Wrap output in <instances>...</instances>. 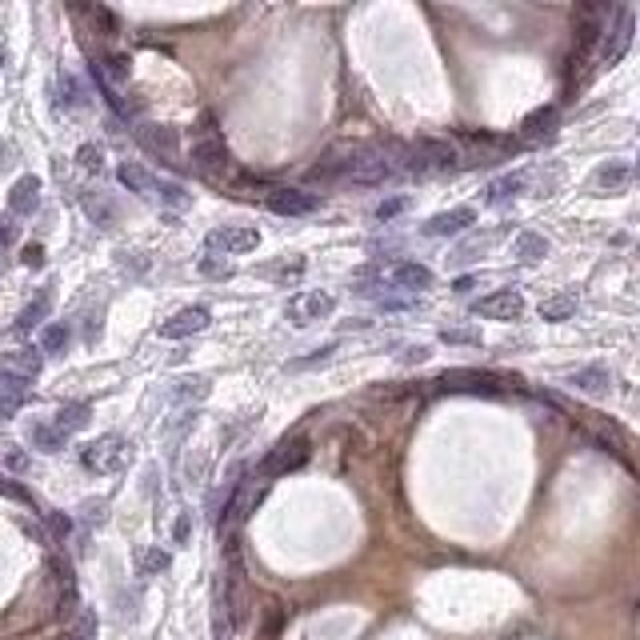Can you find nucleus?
I'll return each instance as SVG.
<instances>
[{
    "mask_svg": "<svg viewBox=\"0 0 640 640\" xmlns=\"http://www.w3.org/2000/svg\"><path fill=\"white\" fill-rule=\"evenodd\" d=\"M192 164H197V172L204 181H225V176L233 172L228 144H225V136L217 133V120L209 113L200 116V128H197V136H192Z\"/></svg>",
    "mask_w": 640,
    "mask_h": 640,
    "instance_id": "f257e3e1",
    "label": "nucleus"
},
{
    "mask_svg": "<svg viewBox=\"0 0 640 640\" xmlns=\"http://www.w3.org/2000/svg\"><path fill=\"white\" fill-rule=\"evenodd\" d=\"M633 36H636V13L633 8H612V16L605 24V41H600V69H612V64L625 57Z\"/></svg>",
    "mask_w": 640,
    "mask_h": 640,
    "instance_id": "f03ea898",
    "label": "nucleus"
},
{
    "mask_svg": "<svg viewBox=\"0 0 640 640\" xmlns=\"http://www.w3.org/2000/svg\"><path fill=\"white\" fill-rule=\"evenodd\" d=\"M128 457H133V444L125 437H116V432H108V437H97L92 444L80 449V465L88 472H116L128 465Z\"/></svg>",
    "mask_w": 640,
    "mask_h": 640,
    "instance_id": "7ed1b4c3",
    "label": "nucleus"
},
{
    "mask_svg": "<svg viewBox=\"0 0 640 640\" xmlns=\"http://www.w3.org/2000/svg\"><path fill=\"white\" fill-rule=\"evenodd\" d=\"M460 164H472V169H480V164H496L500 156H513L516 153V141H508V136H496V133H465L460 136Z\"/></svg>",
    "mask_w": 640,
    "mask_h": 640,
    "instance_id": "20e7f679",
    "label": "nucleus"
},
{
    "mask_svg": "<svg viewBox=\"0 0 640 640\" xmlns=\"http://www.w3.org/2000/svg\"><path fill=\"white\" fill-rule=\"evenodd\" d=\"M460 164V153L452 141H437V136H424L413 144V176L424 172H452Z\"/></svg>",
    "mask_w": 640,
    "mask_h": 640,
    "instance_id": "39448f33",
    "label": "nucleus"
},
{
    "mask_svg": "<svg viewBox=\"0 0 640 640\" xmlns=\"http://www.w3.org/2000/svg\"><path fill=\"white\" fill-rule=\"evenodd\" d=\"M360 153H365V144H352V141L329 148V153H324L320 161L304 172V181H309V184H329V181H340V176L348 181V172H352V164L360 161Z\"/></svg>",
    "mask_w": 640,
    "mask_h": 640,
    "instance_id": "423d86ee",
    "label": "nucleus"
},
{
    "mask_svg": "<svg viewBox=\"0 0 640 640\" xmlns=\"http://www.w3.org/2000/svg\"><path fill=\"white\" fill-rule=\"evenodd\" d=\"M312 457V444L304 441V437H289V441H281L273 452L264 457V465H261V477H284V472H296L304 465V460Z\"/></svg>",
    "mask_w": 640,
    "mask_h": 640,
    "instance_id": "0eeeda50",
    "label": "nucleus"
},
{
    "mask_svg": "<svg viewBox=\"0 0 640 640\" xmlns=\"http://www.w3.org/2000/svg\"><path fill=\"white\" fill-rule=\"evenodd\" d=\"M261 245V233L256 228H245V225H225V228H212L204 237V248L209 253H225V256H240V253H253Z\"/></svg>",
    "mask_w": 640,
    "mask_h": 640,
    "instance_id": "6e6552de",
    "label": "nucleus"
},
{
    "mask_svg": "<svg viewBox=\"0 0 640 640\" xmlns=\"http://www.w3.org/2000/svg\"><path fill=\"white\" fill-rule=\"evenodd\" d=\"M332 296L329 292H320V289H309V292H296L289 304H284V317H289L296 329H304V324H317L324 320L332 312Z\"/></svg>",
    "mask_w": 640,
    "mask_h": 640,
    "instance_id": "1a4fd4ad",
    "label": "nucleus"
},
{
    "mask_svg": "<svg viewBox=\"0 0 640 640\" xmlns=\"http://www.w3.org/2000/svg\"><path fill=\"white\" fill-rule=\"evenodd\" d=\"M136 136H141V144L156 156V161L181 164V133H176L172 125H141Z\"/></svg>",
    "mask_w": 640,
    "mask_h": 640,
    "instance_id": "9d476101",
    "label": "nucleus"
},
{
    "mask_svg": "<svg viewBox=\"0 0 640 640\" xmlns=\"http://www.w3.org/2000/svg\"><path fill=\"white\" fill-rule=\"evenodd\" d=\"M240 625L233 597H228V584L225 577L212 580V640H233V628Z\"/></svg>",
    "mask_w": 640,
    "mask_h": 640,
    "instance_id": "9b49d317",
    "label": "nucleus"
},
{
    "mask_svg": "<svg viewBox=\"0 0 640 640\" xmlns=\"http://www.w3.org/2000/svg\"><path fill=\"white\" fill-rule=\"evenodd\" d=\"M432 385H437L441 393H485V396L500 393V376H493V373H441Z\"/></svg>",
    "mask_w": 640,
    "mask_h": 640,
    "instance_id": "f8f14e48",
    "label": "nucleus"
},
{
    "mask_svg": "<svg viewBox=\"0 0 640 640\" xmlns=\"http://www.w3.org/2000/svg\"><path fill=\"white\" fill-rule=\"evenodd\" d=\"M264 204L273 212H281V217H309V212L320 209V197H312V192H301V189H268Z\"/></svg>",
    "mask_w": 640,
    "mask_h": 640,
    "instance_id": "ddd939ff",
    "label": "nucleus"
},
{
    "mask_svg": "<svg viewBox=\"0 0 640 640\" xmlns=\"http://www.w3.org/2000/svg\"><path fill=\"white\" fill-rule=\"evenodd\" d=\"M472 312H477V317H485V320H516L524 312V296L513 292V289H500V292H493V296H485V301L472 304Z\"/></svg>",
    "mask_w": 640,
    "mask_h": 640,
    "instance_id": "4468645a",
    "label": "nucleus"
},
{
    "mask_svg": "<svg viewBox=\"0 0 640 640\" xmlns=\"http://www.w3.org/2000/svg\"><path fill=\"white\" fill-rule=\"evenodd\" d=\"M209 320H212V312L200 309V304H192V309L172 312V317L161 324V337H164V340H184V337H192V332H204V329H209Z\"/></svg>",
    "mask_w": 640,
    "mask_h": 640,
    "instance_id": "2eb2a0df",
    "label": "nucleus"
},
{
    "mask_svg": "<svg viewBox=\"0 0 640 640\" xmlns=\"http://www.w3.org/2000/svg\"><path fill=\"white\" fill-rule=\"evenodd\" d=\"M472 225H477V209L460 204V209H444V212H437V217L424 220V237H457Z\"/></svg>",
    "mask_w": 640,
    "mask_h": 640,
    "instance_id": "dca6fc26",
    "label": "nucleus"
},
{
    "mask_svg": "<svg viewBox=\"0 0 640 640\" xmlns=\"http://www.w3.org/2000/svg\"><path fill=\"white\" fill-rule=\"evenodd\" d=\"M556 125H561V108H556V105H544V108H536V113L524 116L521 133H524V141L541 144V141H552V136H556Z\"/></svg>",
    "mask_w": 640,
    "mask_h": 640,
    "instance_id": "f3484780",
    "label": "nucleus"
},
{
    "mask_svg": "<svg viewBox=\"0 0 640 640\" xmlns=\"http://www.w3.org/2000/svg\"><path fill=\"white\" fill-rule=\"evenodd\" d=\"M36 209H41V181L36 176H21L13 184V192H8V212L13 217H32Z\"/></svg>",
    "mask_w": 640,
    "mask_h": 640,
    "instance_id": "a211bd4d",
    "label": "nucleus"
},
{
    "mask_svg": "<svg viewBox=\"0 0 640 640\" xmlns=\"http://www.w3.org/2000/svg\"><path fill=\"white\" fill-rule=\"evenodd\" d=\"M569 385L577 388V393H584V396H608L612 393V373L605 365H584V368H577V373L569 376Z\"/></svg>",
    "mask_w": 640,
    "mask_h": 640,
    "instance_id": "6ab92c4d",
    "label": "nucleus"
},
{
    "mask_svg": "<svg viewBox=\"0 0 640 640\" xmlns=\"http://www.w3.org/2000/svg\"><path fill=\"white\" fill-rule=\"evenodd\" d=\"M388 284H393V289H404V292H424V289H432V268L404 261L388 273Z\"/></svg>",
    "mask_w": 640,
    "mask_h": 640,
    "instance_id": "aec40b11",
    "label": "nucleus"
},
{
    "mask_svg": "<svg viewBox=\"0 0 640 640\" xmlns=\"http://www.w3.org/2000/svg\"><path fill=\"white\" fill-rule=\"evenodd\" d=\"M116 176H120V184H125L128 192H136V197H153V200H156V192H161V181H156V176L148 172L144 164L125 161V164L116 169Z\"/></svg>",
    "mask_w": 640,
    "mask_h": 640,
    "instance_id": "412c9836",
    "label": "nucleus"
},
{
    "mask_svg": "<svg viewBox=\"0 0 640 640\" xmlns=\"http://www.w3.org/2000/svg\"><path fill=\"white\" fill-rule=\"evenodd\" d=\"M524 189H528V172H505L500 181H493L485 189V200L488 204H508V200L521 197Z\"/></svg>",
    "mask_w": 640,
    "mask_h": 640,
    "instance_id": "4be33fe9",
    "label": "nucleus"
},
{
    "mask_svg": "<svg viewBox=\"0 0 640 640\" xmlns=\"http://www.w3.org/2000/svg\"><path fill=\"white\" fill-rule=\"evenodd\" d=\"M633 176L636 172L628 169V161H605L597 172H592V184H597L600 192H617V189H625Z\"/></svg>",
    "mask_w": 640,
    "mask_h": 640,
    "instance_id": "5701e85b",
    "label": "nucleus"
},
{
    "mask_svg": "<svg viewBox=\"0 0 640 640\" xmlns=\"http://www.w3.org/2000/svg\"><path fill=\"white\" fill-rule=\"evenodd\" d=\"M64 432L57 429V424H44V421H32L29 424V444L36 452H49V457H57V452H64Z\"/></svg>",
    "mask_w": 640,
    "mask_h": 640,
    "instance_id": "b1692460",
    "label": "nucleus"
},
{
    "mask_svg": "<svg viewBox=\"0 0 640 640\" xmlns=\"http://www.w3.org/2000/svg\"><path fill=\"white\" fill-rule=\"evenodd\" d=\"M49 312H52V284H49V289H41V292H36L32 301L21 309V317H16V332H29V329H36V324H41L44 317H49Z\"/></svg>",
    "mask_w": 640,
    "mask_h": 640,
    "instance_id": "393cba45",
    "label": "nucleus"
},
{
    "mask_svg": "<svg viewBox=\"0 0 640 640\" xmlns=\"http://www.w3.org/2000/svg\"><path fill=\"white\" fill-rule=\"evenodd\" d=\"M92 421V404H85V401H72V404H60V413H57V429L69 437V432H80L85 424Z\"/></svg>",
    "mask_w": 640,
    "mask_h": 640,
    "instance_id": "a878e982",
    "label": "nucleus"
},
{
    "mask_svg": "<svg viewBox=\"0 0 640 640\" xmlns=\"http://www.w3.org/2000/svg\"><path fill=\"white\" fill-rule=\"evenodd\" d=\"M513 253L521 256L524 264H536V261H544L549 256V240H544L541 233H521L513 240Z\"/></svg>",
    "mask_w": 640,
    "mask_h": 640,
    "instance_id": "bb28decb",
    "label": "nucleus"
},
{
    "mask_svg": "<svg viewBox=\"0 0 640 640\" xmlns=\"http://www.w3.org/2000/svg\"><path fill=\"white\" fill-rule=\"evenodd\" d=\"M80 204H85V212L92 217V225L108 228V225L116 220V209H113V200H108L105 192H85V197H80Z\"/></svg>",
    "mask_w": 640,
    "mask_h": 640,
    "instance_id": "cd10ccee",
    "label": "nucleus"
},
{
    "mask_svg": "<svg viewBox=\"0 0 640 640\" xmlns=\"http://www.w3.org/2000/svg\"><path fill=\"white\" fill-rule=\"evenodd\" d=\"M41 365H44L41 348H16V352H8V357H5V368H13V373H21L29 380L41 373Z\"/></svg>",
    "mask_w": 640,
    "mask_h": 640,
    "instance_id": "c85d7f7f",
    "label": "nucleus"
},
{
    "mask_svg": "<svg viewBox=\"0 0 640 640\" xmlns=\"http://www.w3.org/2000/svg\"><path fill=\"white\" fill-rule=\"evenodd\" d=\"M92 72H100L108 85H125L128 80V57L125 52H105L100 64H92Z\"/></svg>",
    "mask_w": 640,
    "mask_h": 640,
    "instance_id": "c756f323",
    "label": "nucleus"
},
{
    "mask_svg": "<svg viewBox=\"0 0 640 640\" xmlns=\"http://www.w3.org/2000/svg\"><path fill=\"white\" fill-rule=\"evenodd\" d=\"M572 312H577V296L572 292H561V296H549V301L541 304V320H552V324H561V320H569Z\"/></svg>",
    "mask_w": 640,
    "mask_h": 640,
    "instance_id": "7c9ffc66",
    "label": "nucleus"
},
{
    "mask_svg": "<svg viewBox=\"0 0 640 640\" xmlns=\"http://www.w3.org/2000/svg\"><path fill=\"white\" fill-rule=\"evenodd\" d=\"M200 396H209V376H184V380H176L172 401H200Z\"/></svg>",
    "mask_w": 640,
    "mask_h": 640,
    "instance_id": "2f4dec72",
    "label": "nucleus"
},
{
    "mask_svg": "<svg viewBox=\"0 0 640 640\" xmlns=\"http://www.w3.org/2000/svg\"><path fill=\"white\" fill-rule=\"evenodd\" d=\"M64 348H69V329L64 324H49L41 337V352H49V357H64Z\"/></svg>",
    "mask_w": 640,
    "mask_h": 640,
    "instance_id": "473e14b6",
    "label": "nucleus"
},
{
    "mask_svg": "<svg viewBox=\"0 0 640 640\" xmlns=\"http://www.w3.org/2000/svg\"><path fill=\"white\" fill-rule=\"evenodd\" d=\"M136 569H141V577H156V572L169 569V552H161V549L136 552Z\"/></svg>",
    "mask_w": 640,
    "mask_h": 640,
    "instance_id": "72a5a7b5",
    "label": "nucleus"
},
{
    "mask_svg": "<svg viewBox=\"0 0 640 640\" xmlns=\"http://www.w3.org/2000/svg\"><path fill=\"white\" fill-rule=\"evenodd\" d=\"M57 105H64V108H77V105H85V92H80V85L69 77V72H60L57 77Z\"/></svg>",
    "mask_w": 640,
    "mask_h": 640,
    "instance_id": "f704fd0d",
    "label": "nucleus"
},
{
    "mask_svg": "<svg viewBox=\"0 0 640 640\" xmlns=\"http://www.w3.org/2000/svg\"><path fill=\"white\" fill-rule=\"evenodd\" d=\"M60 640H97V612L85 608V612L77 617V625H72Z\"/></svg>",
    "mask_w": 640,
    "mask_h": 640,
    "instance_id": "c9c22d12",
    "label": "nucleus"
},
{
    "mask_svg": "<svg viewBox=\"0 0 640 640\" xmlns=\"http://www.w3.org/2000/svg\"><path fill=\"white\" fill-rule=\"evenodd\" d=\"M0 393L5 396H29V376H21V373L0 365Z\"/></svg>",
    "mask_w": 640,
    "mask_h": 640,
    "instance_id": "e433bc0d",
    "label": "nucleus"
},
{
    "mask_svg": "<svg viewBox=\"0 0 640 640\" xmlns=\"http://www.w3.org/2000/svg\"><path fill=\"white\" fill-rule=\"evenodd\" d=\"M332 352H337V345H324V348H317L312 357H301V360H292V373H301V368H320V365H329L332 360Z\"/></svg>",
    "mask_w": 640,
    "mask_h": 640,
    "instance_id": "4c0bfd02",
    "label": "nucleus"
},
{
    "mask_svg": "<svg viewBox=\"0 0 640 640\" xmlns=\"http://www.w3.org/2000/svg\"><path fill=\"white\" fill-rule=\"evenodd\" d=\"M77 164H80V169H88V172H100V164H105V153H100L97 144H80Z\"/></svg>",
    "mask_w": 640,
    "mask_h": 640,
    "instance_id": "58836bf2",
    "label": "nucleus"
},
{
    "mask_svg": "<svg viewBox=\"0 0 640 640\" xmlns=\"http://www.w3.org/2000/svg\"><path fill=\"white\" fill-rule=\"evenodd\" d=\"M449 345H480V332L477 329H444L441 332Z\"/></svg>",
    "mask_w": 640,
    "mask_h": 640,
    "instance_id": "ea45409f",
    "label": "nucleus"
},
{
    "mask_svg": "<svg viewBox=\"0 0 640 640\" xmlns=\"http://www.w3.org/2000/svg\"><path fill=\"white\" fill-rule=\"evenodd\" d=\"M16 233H21V225H16V217H13V212H5V217H0V253H5V248L13 245V240H16Z\"/></svg>",
    "mask_w": 640,
    "mask_h": 640,
    "instance_id": "a19ab883",
    "label": "nucleus"
},
{
    "mask_svg": "<svg viewBox=\"0 0 640 640\" xmlns=\"http://www.w3.org/2000/svg\"><path fill=\"white\" fill-rule=\"evenodd\" d=\"M301 273H304V261H292V264H284V268H268V276H276L281 284L301 281Z\"/></svg>",
    "mask_w": 640,
    "mask_h": 640,
    "instance_id": "79ce46f5",
    "label": "nucleus"
},
{
    "mask_svg": "<svg viewBox=\"0 0 640 640\" xmlns=\"http://www.w3.org/2000/svg\"><path fill=\"white\" fill-rule=\"evenodd\" d=\"M21 404H24V396H5V393H0V421H13V416L21 413Z\"/></svg>",
    "mask_w": 640,
    "mask_h": 640,
    "instance_id": "37998d69",
    "label": "nucleus"
},
{
    "mask_svg": "<svg viewBox=\"0 0 640 640\" xmlns=\"http://www.w3.org/2000/svg\"><path fill=\"white\" fill-rule=\"evenodd\" d=\"M189 533H192V516L181 513V516H176V524H172V541L184 544V541H189Z\"/></svg>",
    "mask_w": 640,
    "mask_h": 640,
    "instance_id": "c03bdc74",
    "label": "nucleus"
},
{
    "mask_svg": "<svg viewBox=\"0 0 640 640\" xmlns=\"http://www.w3.org/2000/svg\"><path fill=\"white\" fill-rule=\"evenodd\" d=\"M200 273H204V276H228L233 268H228L225 261H212V256H204V261H200Z\"/></svg>",
    "mask_w": 640,
    "mask_h": 640,
    "instance_id": "a18cd8bd",
    "label": "nucleus"
},
{
    "mask_svg": "<svg viewBox=\"0 0 640 640\" xmlns=\"http://www.w3.org/2000/svg\"><path fill=\"white\" fill-rule=\"evenodd\" d=\"M21 261H24V268H41V264H44V248H41V245H29V248L21 253Z\"/></svg>",
    "mask_w": 640,
    "mask_h": 640,
    "instance_id": "49530a36",
    "label": "nucleus"
},
{
    "mask_svg": "<svg viewBox=\"0 0 640 640\" xmlns=\"http://www.w3.org/2000/svg\"><path fill=\"white\" fill-rule=\"evenodd\" d=\"M477 284H480V276H457V281H452V292H457V296H468L472 289H477Z\"/></svg>",
    "mask_w": 640,
    "mask_h": 640,
    "instance_id": "de8ad7c7",
    "label": "nucleus"
},
{
    "mask_svg": "<svg viewBox=\"0 0 640 640\" xmlns=\"http://www.w3.org/2000/svg\"><path fill=\"white\" fill-rule=\"evenodd\" d=\"M401 360H404V365H421V360H429V348H424V345H416V348H408Z\"/></svg>",
    "mask_w": 640,
    "mask_h": 640,
    "instance_id": "09e8293b",
    "label": "nucleus"
},
{
    "mask_svg": "<svg viewBox=\"0 0 640 640\" xmlns=\"http://www.w3.org/2000/svg\"><path fill=\"white\" fill-rule=\"evenodd\" d=\"M401 209H408V200H404V197L385 200V204H380V217H393V212H401Z\"/></svg>",
    "mask_w": 640,
    "mask_h": 640,
    "instance_id": "8fccbe9b",
    "label": "nucleus"
},
{
    "mask_svg": "<svg viewBox=\"0 0 640 640\" xmlns=\"http://www.w3.org/2000/svg\"><path fill=\"white\" fill-rule=\"evenodd\" d=\"M49 524L57 528V536H69V528H72V524H69V516H60V513H49Z\"/></svg>",
    "mask_w": 640,
    "mask_h": 640,
    "instance_id": "3c124183",
    "label": "nucleus"
},
{
    "mask_svg": "<svg viewBox=\"0 0 640 640\" xmlns=\"http://www.w3.org/2000/svg\"><path fill=\"white\" fill-rule=\"evenodd\" d=\"M8 468L24 472V468H29V457H24V452H8Z\"/></svg>",
    "mask_w": 640,
    "mask_h": 640,
    "instance_id": "603ef678",
    "label": "nucleus"
},
{
    "mask_svg": "<svg viewBox=\"0 0 640 640\" xmlns=\"http://www.w3.org/2000/svg\"><path fill=\"white\" fill-rule=\"evenodd\" d=\"M13 156H16V148H13V144H0V172H5L8 164H13Z\"/></svg>",
    "mask_w": 640,
    "mask_h": 640,
    "instance_id": "864d4df0",
    "label": "nucleus"
},
{
    "mask_svg": "<svg viewBox=\"0 0 640 640\" xmlns=\"http://www.w3.org/2000/svg\"><path fill=\"white\" fill-rule=\"evenodd\" d=\"M633 172H636V176H640V161H636V169H633Z\"/></svg>",
    "mask_w": 640,
    "mask_h": 640,
    "instance_id": "5fc2aeb1",
    "label": "nucleus"
}]
</instances>
